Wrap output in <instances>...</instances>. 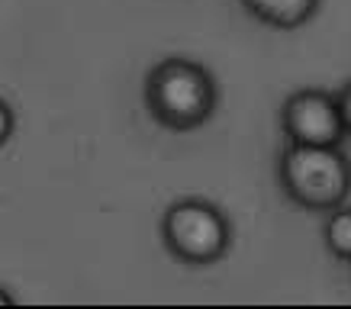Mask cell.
Segmentation results:
<instances>
[{
  "label": "cell",
  "mask_w": 351,
  "mask_h": 309,
  "mask_svg": "<svg viewBox=\"0 0 351 309\" xmlns=\"http://www.w3.org/2000/svg\"><path fill=\"white\" fill-rule=\"evenodd\" d=\"M142 100L149 116L168 132H193L219 107V84L210 68L184 55H168L149 68Z\"/></svg>",
  "instance_id": "6da1fadb"
},
{
  "label": "cell",
  "mask_w": 351,
  "mask_h": 309,
  "mask_svg": "<svg viewBox=\"0 0 351 309\" xmlns=\"http://www.w3.org/2000/svg\"><path fill=\"white\" fill-rule=\"evenodd\" d=\"M277 184L303 213H329L351 197V158L345 145L284 142L277 155Z\"/></svg>",
  "instance_id": "7a4b0ae2"
},
{
  "label": "cell",
  "mask_w": 351,
  "mask_h": 309,
  "mask_svg": "<svg viewBox=\"0 0 351 309\" xmlns=\"http://www.w3.org/2000/svg\"><path fill=\"white\" fill-rule=\"evenodd\" d=\"M158 232L165 251L187 267L216 264L232 245V223L226 210L203 197H181L168 203Z\"/></svg>",
  "instance_id": "3957f363"
},
{
  "label": "cell",
  "mask_w": 351,
  "mask_h": 309,
  "mask_svg": "<svg viewBox=\"0 0 351 309\" xmlns=\"http://www.w3.org/2000/svg\"><path fill=\"white\" fill-rule=\"evenodd\" d=\"M280 132L284 142L300 145H345V126H341L335 94L322 87H300L280 103Z\"/></svg>",
  "instance_id": "277c9868"
},
{
  "label": "cell",
  "mask_w": 351,
  "mask_h": 309,
  "mask_svg": "<svg viewBox=\"0 0 351 309\" xmlns=\"http://www.w3.org/2000/svg\"><path fill=\"white\" fill-rule=\"evenodd\" d=\"M248 16L271 29H300L319 13L322 0H242Z\"/></svg>",
  "instance_id": "5b68a950"
},
{
  "label": "cell",
  "mask_w": 351,
  "mask_h": 309,
  "mask_svg": "<svg viewBox=\"0 0 351 309\" xmlns=\"http://www.w3.org/2000/svg\"><path fill=\"white\" fill-rule=\"evenodd\" d=\"M322 245L335 261L351 264V206L341 203L329 213H322Z\"/></svg>",
  "instance_id": "8992f818"
},
{
  "label": "cell",
  "mask_w": 351,
  "mask_h": 309,
  "mask_svg": "<svg viewBox=\"0 0 351 309\" xmlns=\"http://www.w3.org/2000/svg\"><path fill=\"white\" fill-rule=\"evenodd\" d=\"M335 107H339L341 126H345V136L351 139V77L335 90Z\"/></svg>",
  "instance_id": "52a82bcc"
},
{
  "label": "cell",
  "mask_w": 351,
  "mask_h": 309,
  "mask_svg": "<svg viewBox=\"0 0 351 309\" xmlns=\"http://www.w3.org/2000/svg\"><path fill=\"white\" fill-rule=\"evenodd\" d=\"M13 129H16V116H13V107L0 97V145H7L13 136Z\"/></svg>",
  "instance_id": "ba28073f"
},
{
  "label": "cell",
  "mask_w": 351,
  "mask_h": 309,
  "mask_svg": "<svg viewBox=\"0 0 351 309\" xmlns=\"http://www.w3.org/2000/svg\"><path fill=\"white\" fill-rule=\"evenodd\" d=\"M10 303H13V297L3 287H0V306H10Z\"/></svg>",
  "instance_id": "9c48e42d"
},
{
  "label": "cell",
  "mask_w": 351,
  "mask_h": 309,
  "mask_svg": "<svg viewBox=\"0 0 351 309\" xmlns=\"http://www.w3.org/2000/svg\"><path fill=\"white\" fill-rule=\"evenodd\" d=\"M348 267H351V264H348Z\"/></svg>",
  "instance_id": "30bf717a"
}]
</instances>
